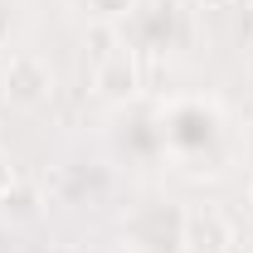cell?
I'll return each instance as SVG.
<instances>
[{
	"label": "cell",
	"instance_id": "cell-1",
	"mask_svg": "<svg viewBox=\"0 0 253 253\" xmlns=\"http://www.w3.org/2000/svg\"><path fill=\"white\" fill-rule=\"evenodd\" d=\"M180 249L185 253H229L234 249V224L219 205H195L180 214Z\"/></svg>",
	"mask_w": 253,
	"mask_h": 253
},
{
	"label": "cell",
	"instance_id": "cell-2",
	"mask_svg": "<svg viewBox=\"0 0 253 253\" xmlns=\"http://www.w3.org/2000/svg\"><path fill=\"white\" fill-rule=\"evenodd\" d=\"M54 93V68L39 59V54H15L5 68V97L15 107H39Z\"/></svg>",
	"mask_w": 253,
	"mask_h": 253
},
{
	"label": "cell",
	"instance_id": "cell-3",
	"mask_svg": "<svg viewBox=\"0 0 253 253\" xmlns=\"http://www.w3.org/2000/svg\"><path fill=\"white\" fill-rule=\"evenodd\" d=\"M93 93L107 97V102H126V97L136 93V59H131L126 44H117L107 59L93 63Z\"/></svg>",
	"mask_w": 253,
	"mask_h": 253
},
{
	"label": "cell",
	"instance_id": "cell-4",
	"mask_svg": "<svg viewBox=\"0 0 253 253\" xmlns=\"http://www.w3.org/2000/svg\"><path fill=\"white\" fill-rule=\"evenodd\" d=\"M34 205H39V200H34L30 190H20V185L0 200V210H5V214H15V219H34Z\"/></svg>",
	"mask_w": 253,
	"mask_h": 253
},
{
	"label": "cell",
	"instance_id": "cell-5",
	"mask_svg": "<svg viewBox=\"0 0 253 253\" xmlns=\"http://www.w3.org/2000/svg\"><path fill=\"white\" fill-rule=\"evenodd\" d=\"M15 185H20V175H15V161L0 151V200H5V195H10Z\"/></svg>",
	"mask_w": 253,
	"mask_h": 253
},
{
	"label": "cell",
	"instance_id": "cell-6",
	"mask_svg": "<svg viewBox=\"0 0 253 253\" xmlns=\"http://www.w3.org/2000/svg\"><path fill=\"white\" fill-rule=\"evenodd\" d=\"M200 10H229V5H239V0H195Z\"/></svg>",
	"mask_w": 253,
	"mask_h": 253
},
{
	"label": "cell",
	"instance_id": "cell-7",
	"mask_svg": "<svg viewBox=\"0 0 253 253\" xmlns=\"http://www.w3.org/2000/svg\"><path fill=\"white\" fill-rule=\"evenodd\" d=\"M249 205H253V185H249Z\"/></svg>",
	"mask_w": 253,
	"mask_h": 253
},
{
	"label": "cell",
	"instance_id": "cell-8",
	"mask_svg": "<svg viewBox=\"0 0 253 253\" xmlns=\"http://www.w3.org/2000/svg\"><path fill=\"white\" fill-rule=\"evenodd\" d=\"M249 10H253V0H249Z\"/></svg>",
	"mask_w": 253,
	"mask_h": 253
}]
</instances>
